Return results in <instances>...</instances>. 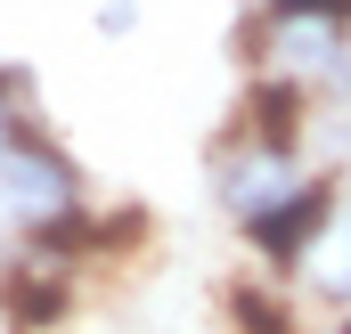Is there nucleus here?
Listing matches in <instances>:
<instances>
[{
  "label": "nucleus",
  "instance_id": "f257e3e1",
  "mask_svg": "<svg viewBox=\"0 0 351 334\" xmlns=\"http://www.w3.org/2000/svg\"><path fill=\"white\" fill-rule=\"evenodd\" d=\"M0 204H8L25 229H49V220H74V212H82V179H74V164H66L41 131L16 123V139L0 147Z\"/></svg>",
  "mask_w": 351,
  "mask_h": 334
},
{
  "label": "nucleus",
  "instance_id": "f03ea898",
  "mask_svg": "<svg viewBox=\"0 0 351 334\" xmlns=\"http://www.w3.org/2000/svg\"><path fill=\"white\" fill-rule=\"evenodd\" d=\"M327 229H335V196H327V188H319V179H311V188H302V179H294V188H286V196H269L262 212H254V220H245V237H254V245H262V261H302V253L319 245V237H327Z\"/></svg>",
  "mask_w": 351,
  "mask_h": 334
},
{
  "label": "nucleus",
  "instance_id": "7ed1b4c3",
  "mask_svg": "<svg viewBox=\"0 0 351 334\" xmlns=\"http://www.w3.org/2000/svg\"><path fill=\"white\" fill-rule=\"evenodd\" d=\"M16 98H25V66H0V147L16 139V114H8Z\"/></svg>",
  "mask_w": 351,
  "mask_h": 334
},
{
  "label": "nucleus",
  "instance_id": "20e7f679",
  "mask_svg": "<svg viewBox=\"0 0 351 334\" xmlns=\"http://www.w3.org/2000/svg\"><path fill=\"white\" fill-rule=\"evenodd\" d=\"M131 25H139V0H106L98 8V33H131Z\"/></svg>",
  "mask_w": 351,
  "mask_h": 334
}]
</instances>
